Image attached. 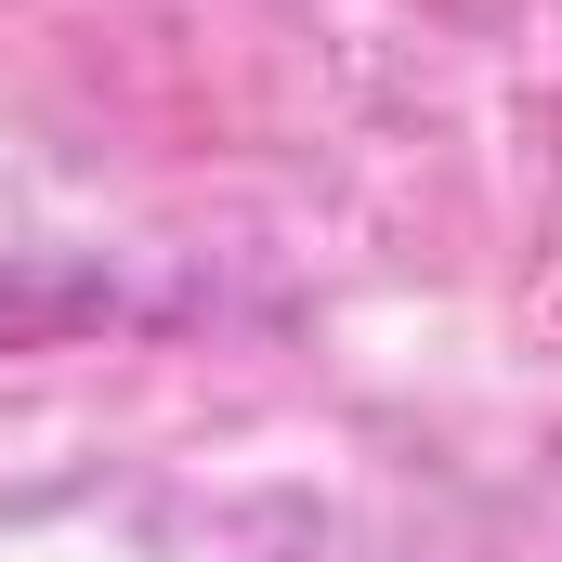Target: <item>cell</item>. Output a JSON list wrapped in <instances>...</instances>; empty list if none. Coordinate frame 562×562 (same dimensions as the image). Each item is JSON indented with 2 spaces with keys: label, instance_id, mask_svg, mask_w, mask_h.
Returning <instances> with one entry per match:
<instances>
[{
  "label": "cell",
  "instance_id": "obj_1",
  "mask_svg": "<svg viewBox=\"0 0 562 562\" xmlns=\"http://www.w3.org/2000/svg\"><path fill=\"white\" fill-rule=\"evenodd\" d=\"M79 314H105L92 288H0V353L13 340H53V327H79Z\"/></svg>",
  "mask_w": 562,
  "mask_h": 562
}]
</instances>
